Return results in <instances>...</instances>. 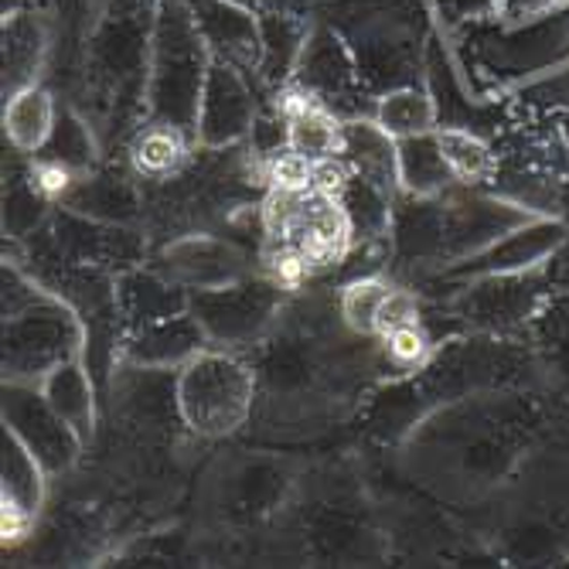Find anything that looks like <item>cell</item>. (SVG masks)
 I'll list each match as a JSON object with an SVG mask.
<instances>
[{"label": "cell", "instance_id": "4", "mask_svg": "<svg viewBox=\"0 0 569 569\" xmlns=\"http://www.w3.org/2000/svg\"><path fill=\"white\" fill-rule=\"evenodd\" d=\"M433 120H437L433 99L417 86H399V89L386 92L379 99V110H376V123L396 140L430 133Z\"/></svg>", "mask_w": 569, "mask_h": 569}, {"label": "cell", "instance_id": "2", "mask_svg": "<svg viewBox=\"0 0 569 569\" xmlns=\"http://www.w3.org/2000/svg\"><path fill=\"white\" fill-rule=\"evenodd\" d=\"M48 56V24L38 14H11L4 21V89L18 92L38 82Z\"/></svg>", "mask_w": 569, "mask_h": 569}, {"label": "cell", "instance_id": "7", "mask_svg": "<svg viewBox=\"0 0 569 569\" xmlns=\"http://www.w3.org/2000/svg\"><path fill=\"white\" fill-rule=\"evenodd\" d=\"M437 140H440V150H443V161H447L450 174L471 181L491 168V153L478 137L463 133V130H440Z\"/></svg>", "mask_w": 569, "mask_h": 569}, {"label": "cell", "instance_id": "3", "mask_svg": "<svg viewBox=\"0 0 569 569\" xmlns=\"http://www.w3.org/2000/svg\"><path fill=\"white\" fill-rule=\"evenodd\" d=\"M56 123H59V107L44 86L34 82V86L11 92L8 110H4V127L18 150L34 153L38 147H44L51 133H56Z\"/></svg>", "mask_w": 569, "mask_h": 569}, {"label": "cell", "instance_id": "8", "mask_svg": "<svg viewBox=\"0 0 569 569\" xmlns=\"http://www.w3.org/2000/svg\"><path fill=\"white\" fill-rule=\"evenodd\" d=\"M386 348H389V358L396 361V366H417V361H423V355H427V338L417 328V321H412V325L389 331Z\"/></svg>", "mask_w": 569, "mask_h": 569}, {"label": "cell", "instance_id": "1", "mask_svg": "<svg viewBox=\"0 0 569 569\" xmlns=\"http://www.w3.org/2000/svg\"><path fill=\"white\" fill-rule=\"evenodd\" d=\"M249 376L229 358H201L188 369L181 386V409L204 433L232 430L249 409Z\"/></svg>", "mask_w": 569, "mask_h": 569}, {"label": "cell", "instance_id": "5", "mask_svg": "<svg viewBox=\"0 0 569 569\" xmlns=\"http://www.w3.org/2000/svg\"><path fill=\"white\" fill-rule=\"evenodd\" d=\"M188 158V147L181 137V127L174 123H150L147 130H140L137 143H133V164L140 174L150 178H168L174 174Z\"/></svg>", "mask_w": 569, "mask_h": 569}, {"label": "cell", "instance_id": "6", "mask_svg": "<svg viewBox=\"0 0 569 569\" xmlns=\"http://www.w3.org/2000/svg\"><path fill=\"white\" fill-rule=\"evenodd\" d=\"M396 287H389L379 277H366V280H355L351 287H345L341 293V318L351 331L358 335H379V318H382V307L392 297Z\"/></svg>", "mask_w": 569, "mask_h": 569}]
</instances>
